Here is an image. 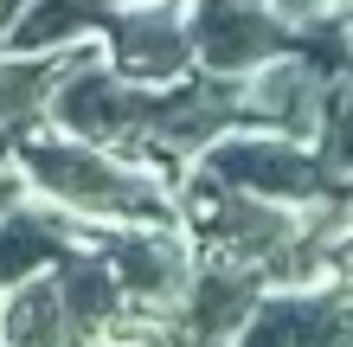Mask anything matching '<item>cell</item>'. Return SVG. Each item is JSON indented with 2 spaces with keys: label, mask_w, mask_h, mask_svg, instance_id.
<instances>
[{
  "label": "cell",
  "mask_w": 353,
  "mask_h": 347,
  "mask_svg": "<svg viewBox=\"0 0 353 347\" xmlns=\"http://www.w3.org/2000/svg\"><path fill=\"white\" fill-rule=\"evenodd\" d=\"M46 122L135 161H154L168 174H186L225 129H238V77L193 71L174 84H135L103 58V39H90L84 58L58 77Z\"/></svg>",
  "instance_id": "cell-1"
},
{
  "label": "cell",
  "mask_w": 353,
  "mask_h": 347,
  "mask_svg": "<svg viewBox=\"0 0 353 347\" xmlns=\"http://www.w3.org/2000/svg\"><path fill=\"white\" fill-rule=\"evenodd\" d=\"M13 161L26 174V193L65 206L97 232L135 226V219H180V174L135 161L122 148H103V141H84L71 129H52V122H32L13 141Z\"/></svg>",
  "instance_id": "cell-2"
},
{
  "label": "cell",
  "mask_w": 353,
  "mask_h": 347,
  "mask_svg": "<svg viewBox=\"0 0 353 347\" xmlns=\"http://www.w3.org/2000/svg\"><path fill=\"white\" fill-rule=\"evenodd\" d=\"M180 219L193 226L205 257L251 264L270 283H321L327 257L315 232H308V206H283V199H257L219 180L180 174Z\"/></svg>",
  "instance_id": "cell-3"
},
{
  "label": "cell",
  "mask_w": 353,
  "mask_h": 347,
  "mask_svg": "<svg viewBox=\"0 0 353 347\" xmlns=\"http://www.w3.org/2000/svg\"><path fill=\"white\" fill-rule=\"evenodd\" d=\"M129 328V296L97 244L0 296V347H97Z\"/></svg>",
  "instance_id": "cell-4"
},
{
  "label": "cell",
  "mask_w": 353,
  "mask_h": 347,
  "mask_svg": "<svg viewBox=\"0 0 353 347\" xmlns=\"http://www.w3.org/2000/svg\"><path fill=\"white\" fill-rule=\"evenodd\" d=\"M97 251L116 270L122 296H129V328L161 341V321L180 309V296L193 290V277L205 264L193 226L186 219H135V226H110L97 238Z\"/></svg>",
  "instance_id": "cell-5"
},
{
  "label": "cell",
  "mask_w": 353,
  "mask_h": 347,
  "mask_svg": "<svg viewBox=\"0 0 353 347\" xmlns=\"http://www.w3.org/2000/svg\"><path fill=\"white\" fill-rule=\"evenodd\" d=\"M186 174L219 180V187H238V193H257V199H283V206H315V199H327L347 180L334 161L321 155V141L251 129V122L225 129Z\"/></svg>",
  "instance_id": "cell-6"
},
{
  "label": "cell",
  "mask_w": 353,
  "mask_h": 347,
  "mask_svg": "<svg viewBox=\"0 0 353 347\" xmlns=\"http://www.w3.org/2000/svg\"><path fill=\"white\" fill-rule=\"evenodd\" d=\"M341 84H347V77H334L321 58H308V52L270 58L263 71L238 77V122L321 141V122H327V110H334V90Z\"/></svg>",
  "instance_id": "cell-7"
},
{
  "label": "cell",
  "mask_w": 353,
  "mask_h": 347,
  "mask_svg": "<svg viewBox=\"0 0 353 347\" xmlns=\"http://www.w3.org/2000/svg\"><path fill=\"white\" fill-rule=\"evenodd\" d=\"M97 39H103V58L135 84H174V77L199 71L186 0H129Z\"/></svg>",
  "instance_id": "cell-8"
},
{
  "label": "cell",
  "mask_w": 353,
  "mask_h": 347,
  "mask_svg": "<svg viewBox=\"0 0 353 347\" xmlns=\"http://www.w3.org/2000/svg\"><path fill=\"white\" fill-rule=\"evenodd\" d=\"M263 296H270L263 270L232 264V257H205L199 277H193V290L180 296V309L161 321V341L168 347H232Z\"/></svg>",
  "instance_id": "cell-9"
},
{
  "label": "cell",
  "mask_w": 353,
  "mask_h": 347,
  "mask_svg": "<svg viewBox=\"0 0 353 347\" xmlns=\"http://www.w3.org/2000/svg\"><path fill=\"white\" fill-rule=\"evenodd\" d=\"M347 321H353V290H341L334 277H321V283H270V296L251 309V321L238 328L232 347H321Z\"/></svg>",
  "instance_id": "cell-10"
},
{
  "label": "cell",
  "mask_w": 353,
  "mask_h": 347,
  "mask_svg": "<svg viewBox=\"0 0 353 347\" xmlns=\"http://www.w3.org/2000/svg\"><path fill=\"white\" fill-rule=\"evenodd\" d=\"M103 232L84 226V219H71L65 206H52V199H13L7 212H0V296L19 290L26 277H46L58 270L71 251H84V244H97Z\"/></svg>",
  "instance_id": "cell-11"
},
{
  "label": "cell",
  "mask_w": 353,
  "mask_h": 347,
  "mask_svg": "<svg viewBox=\"0 0 353 347\" xmlns=\"http://www.w3.org/2000/svg\"><path fill=\"white\" fill-rule=\"evenodd\" d=\"M84 46L90 39L58 46V52H13V46H0V148H13L32 122H46V103L58 90V77L84 58Z\"/></svg>",
  "instance_id": "cell-12"
},
{
  "label": "cell",
  "mask_w": 353,
  "mask_h": 347,
  "mask_svg": "<svg viewBox=\"0 0 353 347\" xmlns=\"http://www.w3.org/2000/svg\"><path fill=\"white\" fill-rule=\"evenodd\" d=\"M321 155L334 161L341 174H353V77L334 90V110H327V122H321Z\"/></svg>",
  "instance_id": "cell-13"
},
{
  "label": "cell",
  "mask_w": 353,
  "mask_h": 347,
  "mask_svg": "<svg viewBox=\"0 0 353 347\" xmlns=\"http://www.w3.org/2000/svg\"><path fill=\"white\" fill-rule=\"evenodd\" d=\"M13 199H26V174H19L13 148H0V212H7Z\"/></svg>",
  "instance_id": "cell-14"
},
{
  "label": "cell",
  "mask_w": 353,
  "mask_h": 347,
  "mask_svg": "<svg viewBox=\"0 0 353 347\" xmlns=\"http://www.w3.org/2000/svg\"><path fill=\"white\" fill-rule=\"evenodd\" d=\"M327 277H334L341 290H353V232L334 244V257H327Z\"/></svg>",
  "instance_id": "cell-15"
},
{
  "label": "cell",
  "mask_w": 353,
  "mask_h": 347,
  "mask_svg": "<svg viewBox=\"0 0 353 347\" xmlns=\"http://www.w3.org/2000/svg\"><path fill=\"white\" fill-rule=\"evenodd\" d=\"M270 7H283L289 19H321V0H270Z\"/></svg>",
  "instance_id": "cell-16"
},
{
  "label": "cell",
  "mask_w": 353,
  "mask_h": 347,
  "mask_svg": "<svg viewBox=\"0 0 353 347\" xmlns=\"http://www.w3.org/2000/svg\"><path fill=\"white\" fill-rule=\"evenodd\" d=\"M321 13H341V19H353V0H321Z\"/></svg>",
  "instance_id": "cell-17"
},
{
  "label": "cell",
  "mask_w": 353,
  "mask_h": 347,
  "mask_svg": "<svg viewBox=\"0 0 353 347\" xmlns=\"http://www.w3.org/2000/svg\"><path fill=\"white\" fill-rule=\"evenodd\" d=\"M321 347H353V321H347V328H341V335H327Z\"/></svg>",
  "instance_id": "cell-18"
}]
</instances>
